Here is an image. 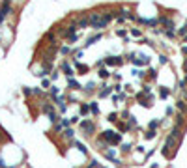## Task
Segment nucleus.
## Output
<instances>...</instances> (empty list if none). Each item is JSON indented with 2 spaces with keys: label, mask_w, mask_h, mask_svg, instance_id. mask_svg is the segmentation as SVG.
Masks as SVG:
<instances>
[{
  "label": "nucleus",
  "mask_w": 187,
  "mask_h": 168,
  "mask_svg": "<svg viewBox=\"0 0 187 168\" xmlns=\"http://www.w3.org/2000/svg\"><path fill=\"white\" fill-rule=\"evenodd\" d=\"M112 19V15H99V13H94L90 15V25L92 28H103L109 25V21Z\"/></svg>",
  "instance_id": "1"
},
{
  "label": "nucleus",
  "mask_w": 187,
  "mask_h": 168,
  "mask_svg": "<svg viewBox=\"0 0 187 168\" xmlns=\"http://www.w3.org/2000/svg\"><path fill=\"white\" fill-rule=\"evenodd\" d=\"M101 138L105 140L109 146H112V144H120V142H122V135L116 133V131H103Z\"/></svg>",
  "instance_id": "2"
},
{
  "label": "nucleus",
  "mask_w": 187,
  "mask_h": 168,
  "mask_svg": "<svg viewBox=\"0 0 187 168\" xmlns=\"http://www.w3.org/2000/svg\"><path fill=\"white\" fill-rule=\"evenodd\" d=\"M81 129L84 131L86 135H94L95 125H94V122H90V120H82V122H81Z\"/></svg>",
  "instance_id": "3"
},
{
  "label": "nucleus",
  "mask_w": 187,
  "mask_h": 168,
  "mask_svg": "<svg viewBox=\"0 0 187 168\" xmlns=\"http://www.w3.org/2000/svg\"><path fill=\"white\" fill-rule=\"evenodd\" d=\"M105 64H109V66H112V64H114V66H120L122 58H120V56H109V58L105 60Z\"/></svg>",
  "instance_id": "4"
},
{
  "label": "nucleus",
  "mask_w": 187,
  "mask_h": 168,
  "mask_svg": "<svg viewBox=\"0 0 187 168\" xmlns=\"http://www.w3.org/2000/svg\"><path fill=\"white\" fill-rule=\"evenodd\" d=\"M62 71H64V73L67 75V79H73V75H75V73H73V67H71V66H69V64H67V62H66V64H64V66H62Z\"/></svg>",
  "instance_id": "5"
},
{
  "label": "nucleus",
  "mask_w": 187,
  "mask_h": 168,
  "mask_svg": "<svg viewBox=\"0 0 187 168\" xmlns=\"http://www.w3.org/2000/svg\"><path fill=\"white\" fill-rule=\"evenodd\" d=\"M10 11H11V8L8 6V4H4V6H2V10H0V23H2L4 19H6V15L10 13Z\"/></svg>",
  "instance_id": "6"
},
{
  "label": "nucleus",
  "mask_w": 187,
  "mask_h": 168,
  "mask_svg": "<svg viewBox=\"0 0 187 168\" xmlns=\"http://www.w3.org/2000/svg\"><path fill=\"white\" fill-rule=\"evenodd\" d=\"M75 30H77V26H69V28L66 30L67 38H69V41H75V39H77V36H75Z\"/></svg>",
  "instance_id": "7"
},
{
  "label": "nucleus",
  "mask_w": 187,
  "mask_h": 168,
  "mask_svg": "<svg viewBox=\"0 0 187 168\" xmlns=\"http://www.w3.org/2000/svg\"><path fill=\"white\" fill-rule=\"evenodd\" d=\"M67 86H69V90H79V88H81L75 79H67Z\"/></svg>",
  "instance_id": "8"
},
{
  "label": "nucleus",
  "mask_w": 187,
  "mask_h": 168,
  "mask_svg": "<svg viewBox=\"0 0 187 168\" xmlns=\"http://www.w3.org/2000/svg\"><path fill=\"white\" fill-rule=\"evenodd\" d=\"M110 92H112L110 86H103V90L99 92V97H107V95H110Z\"/></svg>",
  "instance_id": "9"
},
{
  "label": "nucleus",
  "mask_w": 187,
  "mask_h": 168,
  "mask_svg": "<svg viewBox=\"0 0 187 168\" xmlns=\"http://www.w3.org/2000/svg\"><path fill=\"white\" fill-rule=\"evenodd\" d=\"M73 144L77 146V150L81 151L82 155H86V153H88V150H86V146H84V144H81V142H75V140H73Z\"/></svg>",
  "instance_id": "10"
},
{
  "label": "nucleus",
  "mask_w": 187,
  "mask_h": 168,
  "mask_svg": "<svg viewBox=\"0 0 187 168\" xmlns=\"http://www.w3.org/2000/svg\"><path fill=\"white\" fill-rule=\"evenodd\" d=\"M90 112H92V114H99V105H97V101H92V103H90Z\"/></svg>",
  "instance_id": "11"
},
{
  "label": "nucleus",
  "mask_w": 187,
  "mask_h": 168,
  "mask_svg": "<svg viewBox=\"0 0 187 168\" xmlns=\"http://www.w3.org/2000/svg\"><path fill=\"white\" fill-rule=\"evenodd\" d=\"M159 95H161V99H166V97L170 95V90H169V88H165V86H163L161 90H159Z\"/></svg>",
  "instance_id": "12"
},
{
  "label": "nucleus",
  "mask_w": 187,
  "mask_h": 168,
  "mask_svg": "<svg viewBox=\"0 0 187 168\" xmlns=\"http://www.w3.org/2000/svg\"><path fill=\"white\" fill-rule=\"evenodd\" d=\"M99 39H101V34H97V36H92V38L88 39V41H86V47H90V45H94L95 41H99Z\"/></svg>",
  "instance_id": "13"
},
{
  "label": "nucleus",
  "mask_w": 187,
  "mask_h": 168,
  "mask_svg": "<svg viewBox=\"0 0 187 168\" xmlns=\"http://www.w3.org/2000/svg\"><path fill=\"white\" fill-rule=\"evenodd\" d=\"M94 90H95V82H88V84L84 86V92H86V94H92Z\"/></svg>",
  "instance_id": "14"
},
{
  "label": "nucleus",
  "mask_w": 187,
  "mask_h": 168,
  "mask_svg": "<svg viewBox=\"0 0 187 168\" xmlns=\"http://www.w3.org/2000/svg\"><path fill=\"white\" fill-rule=\"evenodd\" d=\"M182 125H184V114L180 112V114L176 116V125H174V127H182Z\"/></svg>",
  "instance_id": "15"
},
{
  "label": "nucleus",
  "mask_w": 187,
  "mask_h": 168,
  "mask_svg": "<svg viewBox=\"0 0 187 168\" xmlns=\"http://www.w3.org/2000/svg\"><path fill=\"white\" fill-rule=\"evenodd\" d=\"M176 107L180 109V112H182V114H184V112L187 110V105H185V101H178V103H176Z\"/></svg>",
  "instance_id": "16"
},
{
  "label": "nucleus",
  "mask_w": 187,
  "mask_h": 168,
  "mask_svg": "<svg viewBox=\"0 0 187 168\" xmlns=\"http://www.w3.org/2000/svg\"><path fill=\"white\" fill-rule=\"evenodd\" d=\"M161 125V120H152V122H150V129L152 131H155V127H159Z\"/></svg>",
  "instance_id": "17"
},
{
  "label": "nucleus",
  "mask_w": 187,
  "mask_h": 168,
  "mask_svg": "<svg viewBox=\"0 0 187 168\" xmlns=\"http://www.w3.org/2000/svg\"><path fill=\"white\" fill-rule=\"evenodd\" d=\"M64 135H66V137H67V138H69V140H73V135H75V131H73V129H71V127H67V129H66V131H64Z\"/></svg>",
  "instance_id": "18"
},
{
  "label": "nucleus",
  "mask_w": 187,
  "mask_h": 168,
  "mask_svg": "<svg viewBox=\"0 0 187 168\" xmlns=\"http://www.w3.org/2000/svg\"><path fill=\"white\" fill-rule=\"evenodd\" d=\"M88 112H90V105H88V103L81 105V114H82V116H84V114H88Z\"/></svg>",
  "instance_id": "19"
},
{
  "label": "nucleus",
  "mask_w": 187,
  "mask_h": 168,
  "mask_svg": "<svg viewBox=\"0 0 187 168\" xmlns=\"http://www.w3.org/2000/svg\"><path fill=\"white\" fill-rule=\"evenodd\" d=\"M109 75H110V73H109V71L105 69V67H101V69H99V77H101V79H107V77H109Z\"/></svg>",
  "instance_id": "20"
},
{
  "label": "nucleus",
  "mask_w": 187,
  "mask_h": 168,
  "mask_svg": "<svg viewBox=\"0 0 187 168\" xmlns=\"http://www.w3.org/2000/svg\"><path fill=\"white\" fill-rule=\"evenodd\" d=\"M146 138H148V140H152V138H155V131H152V129H148V133H146Z\"/></svg>",
  "instance_id": "21"
},
{
  "label": "nucleus",
  "mask_w": 187,
  "mask_h": 168,
  "mask_svg": "<svg viewBox=\"0 0 187 168\" xmlns=\"http://www.w3.org/2000/svg\"><path fill=\"white\" fill-rule=\"evenodd\" d=\"M116 118H118V114H116V112H112V114H109V122H116Z\"/></svg>",
  "instance_id": "22"
},
{
  "label": "nucleus",
  "mask_w": 187,
  "mask_h": 168,
  "mask_svg": "<svg viewBox=\"0 0 187 168\" xmlns=\"http://www.w3.org/2000/svg\"><path fill=\"white\" fill-rule=\"evenodd\" d=\"M159 62H161V64H163V66H165V64H166V62H169V58H166V56H159Z\"/></svg>",
  "instance_id": "23"
},
{
  "label": "nucleus",
  "mask_w": 187,
  "mask_h": 168,
  "mask_svg": "<svg viewBox=\"0 0 187 168\" xmlns=\"http://www.w3.org/2000/svg\"><path fill=\"white\" fill-rule=\"evenodd\" d=\"M62 53H64V54H69L71 49H69V47H62Z\"/></svg>",
  "instance_id": "24"
},
{
  "label": "nucleus",
  "mask_w": 187,
  "mask_h": 168,
  "mask_svg": "<svg viewBox=\"0 0 187 168\" xmlns=\"http://www.w3.org/2000/svg\"><path fill=\"white\" fill-rule=\"evenodd\" d=\"M124 151H131V144H124V148H122Z\"/></svg>",
  "instance_id": "25"
},
{
  "label": "nucleus",
  "mask_w": 187,
  "mask_h": 168,
  "mask_svg": "<svg viewBox=\"0 0 187 168\" xmlns=\"http://www.w3.org/2000/svg\"><path fill=\"white\" fill-rule=\"evenodd\" d=\"M79 58H82V51H79V53H75V60H79Z\"/></svg>",
  "instance_id": "26"
},
{
  "label": "nucleus",
  "mask_w": 187,
  "mask_h": 168,
  "mask_svg": "<svg viewBox=\"0 0 187 168\" xmlns=\"http://www.w3.org/2000/svg\"><path fill=\"white\" fill-rule=\"evenodd\" d=\"M172 112H174V110H172V107H166V116H170Z\"/></svg>",
  "instance_id": "27"
},
{
  "label": "nucleus",
  "mask_w": 187,
  "mask_h": 168,
  "mask_svg": "<svg viewBox=\"0 0 187 168\" xmlns=\"http://www.w3.org/2000/svg\"><path fill=\"white\" fill-rule=\"evenodd\" d=\"M150 75H152V77L155 79V77H157V71H155V69H150Z\"/></svg>",
  "instance_id": "28"
},
{
  "label": "nucleus",
  "mask_w": 187,
  "mask_h": 168,
  "mask_svg": "<svg viewBox=\"0 0 187 168\" xmlns=\"http://www.w3.org/2000/svg\"><path fill=\"white\" fill-rule=\"evenodd\" d=\"M166 36H169V38H174V30H166Z\"/></svg>",
  "instance_id": "29"
},
{
  "label": "nucleus",
  "mask_w": 187,
  "mask_h": 168,
  "mask_svg": "<svg viewBox=\"0 0 187 168\" xmlns=\"http://www.w3.org/2000/svg\"><path fill=\"white\" fill-rule=\"evenodd\" d=\"M182 51H184V54L187 56V45H184V47H182Z\"/></svg>",
  "instance_id": "30"
},
{
  "label": "nucleus",
  "mask_w": 187,
  "mask_h": 168,
  "mask_svg": "<svg viewBox=\"0 0 187 168\" xmlns=\"http://www.w3.org/2000/svg\"><path fill=\"white\" fill-rule=\"evenodd\" d=\"M185 73H187V62H185Z\"/></svg>",
  "instance_id": "31"
},
{
  "label": "nucleus",
  "mask_w": 187,
  "mask_h": 168,
  "mask_svg": "<svg viewBox=\"0 0 187 168\" xmlns=\"http://www.w3.org/2000/svg\"><path fill=\"white\" fill-rule=\"evenodd\" d=\"M185 41H187V36H185Z\"/></svg>",
  "instance_id": "32"
}]
</instances>
